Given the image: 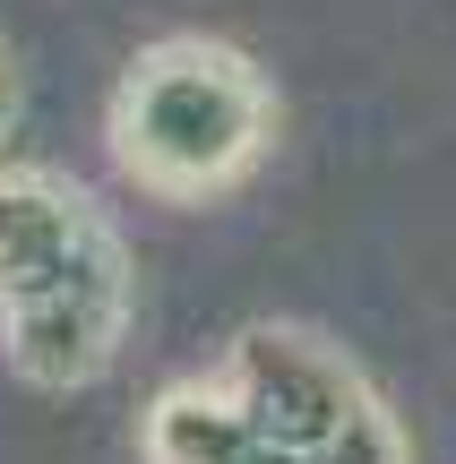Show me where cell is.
I'll use <instances>...</instances> for the list:
<instances>
[{"label":"cell","mask_w":456,"mask_h":464,"mask_svg":"<svg viewBox=\"0 0 456 464\" xmlns=\"http://www.w3.org/2000/svg\"><path fill=\"white\" fill-rule=\"evenodd\" d=\"M112 138H121V164L147 189L207 198L258 164L267 86L224 44H155L147 61H130V78L112 95Z\"/></svg>","instance_id":"cell-1"}]
</instances>
